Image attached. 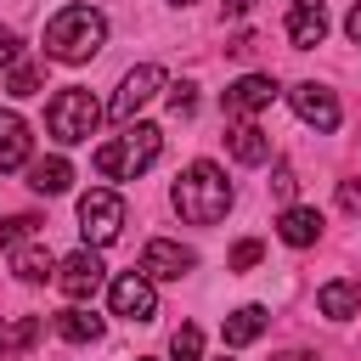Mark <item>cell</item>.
I'll return each mask as SVG.
<instances>
[{
	"label": "cell",
	"mask_w": 361,
	"mask_h": 361,
	"mask_svg": "<svg viewBox=\"0 0 361 361\" xmlns=\"http://www.w3.org/2000/svg\"><path fill=\"white\" fill-rule=\"evenodd\" d=\"M254 11V0H226V17H248Z\"/></svg>",
	"instance_id": "30"
},
{
	"label": "cell",
	"mask_w": 361,
	"mask_h": 361,
	"mask_svg": "<svg viewBox=\"0 0 361 361\" xmlns=\"http://www.w3.org/2000/svg\"><path fill=\"white\" fill-rule=\"evenodd\" d=\"M68 180H73V169H68V158H39V164L28 169V186H34V192H45V197H56V192H68Z\"/></svg>",
	"instance_id": "19"
},
{
	"label": "cell",
	"mask_w": 361,
	"mask_h": 361,
	"mask_svg": "<svg viewBox=\"0 0 361 361\" xmlns=\"http://www.w3.org/2000/svg\"><path fill=\"white\" fill-rule=\"evenodd\" d=\"M169 197H175V214H180V220H192V226H214V220H226V209H231V180H226L220 164L197 158V164L180 169V180H175Z\"/></svg>",
	"instance_id": "1"
},
{
	"label": "cell",
	"mask_w": 361,
	"mask_h": 361,
	"mask_svg": "<svg viewBox=\"0 0 361 361\" xmlns=\"http://www.w3.org/2000/svg\"><path fill=\"white\" fill-rule=\"evenodd\" d=\"M288 39H293L299 51L322 45V39H327V6H322V0H293V6H288Z\"/></svg>",
	"instance_id": "11"
},
{
	"label": "cell",
	"mask_w": 361,
	"mask_h": 361,
	"mask_svg": "<svg viewBox=\"0 0 361 361\" xmlns=\"http://www.w3.org/2000/svg\"><path fill=\"white\" fill-rule=\"evenodd\" d=\"M288 361H293V355H288Z\"/></svg>",
	"instance_id": "32"
},
{
	"label": "cell",
	"mask_w": 361,
	"mask_h": 361,
	"mask_svg": "<svg viewBox=\"0 0 361 361\" xmlns=\"http://www.w3.org/2000/svg\"><path fill=\"white\" fill-rule=\"evenodd\" d=\"M226 147H231L237 164H265V158H271V135H265L259 124H231V130H226Z\"/></svg>",
	"instance_id": "14"
},
{
	"label": "cell",
	"mask_w": 361,
	"mask_h": 361,
	"mask_svg": "<svg viewBox=\"0 0 361 361\" xmlns=\"http://www.w3.org/2000/svg\"><path fill=\"white\" fill-rule=\"evenodd\" d=\"M102 39H107V17L96 6H62L45 23V56L56 62H85L102 51Z\"/></svg>",
	"instance_id": "2"
},
{
	"label": "cell",
	"mask_w": 361,
	"mask_h": 361,
	"mask_svg": "<svg viewBox=\"0 0 361 361\" xmlns=\"http://www.w3.org/2000/svg\"><path fill=\"white\" fill-rule=\"evenodd\" d=\"M39 79H45V73H39L34 62H17V68H11V96H34Z\"/></svg>",
	"instance_id": "23"
},
{
	"label": "cell",
	"mask_w": 361,
	"mask_h": 361,
	"mask_svg": "<svg viewBox=\"0 0 361 361\" xmlns=\"http://www.w3.org/2000/svg\"><path fill=\"white\" fill-rule=\"evenodd\" d=\"M276 231H282V243H288V248H310V243L322 237V214L293 203V209H282V226H276Z\"/></svg>",
	"instance_id": "15"
},
{
	"label": "cell",
	"mask_w": 361,
	"mask_h": 361,
	"mask_svg": "<svg viewBox=\"0 0 361 361\" xmlns=\"http://www.w3.org/2000/svg\"><path fill=\"white\" fill-rule=\"evenodd\" d=\"M11 271H17L23 282H45V276L56 271V259H51V248H45V243H28V248H17Z\"/></svg>",
	"instance_id": "20"
},
{
	"label": "cell",
	"mask_w": 361,
	"mask_h": 361,
	"mask_svg": "<svg viewBox=\"0 0 361 361\" xmlns=\"http://www.w3.org/2000/svg\"><path fill=\"white\" fill-rule=\"evenodd\" d=\"M107 305H113V316H124V322H152V316H158L152 276H141V271H124V276H113V288H107Z\"/></svg>",
	"instance_id": "7"
},
{
	"label": "cell",
	"mask_w": 361,
	"mask_h": 361,
	"mask_svg": "<svg viewBox=\"0 0 361 361\" xmlns=\"http://www.w3.org/2000/svg\"><path fill=\"white\" fill-rule=\"evenodd\" d=\"M96 124H102V107H96V96H90V90H79V85L56 90V96H51V107H45V130H51L62 147L90 141V135H96Z\"/></svg>",
	"instance_id": "4"
},
{
	"label": "cell",
	"mask_w": 361,
	"mask_h": 361,
	"mask_svg": "<svg viewBox=\"0 0 361 361\" xmlns=\"http://www.w3.org/2000/svg\"><path fill=\"white\" fill-rule=\"evenodd\" d=\"M338 203H344V209H361V186H355V180H344V192H338Z\"/></svg>",
	"instance_id": "28"
},
{
	"label": "cell",
	"mask_w": 361,
	"mask_h": 361,
	"mask_svg": "<svg viewBox=\"0 0 361 361\" xmlns=\"http://www.w3.org/2000/svg\"><path fill=\"white\" fill-rule=\"evenodd\" d=\"M34 333H39V322H17V327H11L6 338H0V350H17V344H28Z\"/></svg>",
	"instance_id": "26"
},
{
	"label": "cell",
	"mask_w": 361,
	"mask_h": 361,
	"mask_svg": "<svg viewBox=\"0 0 361 361\" xmlns=\"http://www.w3.org/2000/svg\"><path fill=\"white\" fill-rule=\"evenodd\" d=\"M102 282H107V265H102V254H96V248H79V254H68V259L56 265V288H62L73 305L96 299V293H102Z\"/></svg>",
	"instance_id": "6"
},
{
	"label": "cell",
	"mask_w": 361,
	"mask_h": 361,
	"mask_svg": "<svg viewBox=\"0 0 361 361\" xmlns=\"http://www.w3.org/2000/svg\"><path fill=\"white\" fill-rule=\"evenodd\" d=\"M34 231H39V220H34V214H17V220H6V226H0V248H11V243H28Z\"/></svg>",
	"instance_id": "22"
},
{
	"label": "cell",
	"mask_w": 361,
	"mask_h": 361,
	"mask_svg": "<svg viewBox=\"0 0 361 361\" xmlns=\"http://www.w3.org/2000/svg\"><path fill=\"white\" fill-rule=\"evenodd\" d=\"M288 102H293V113H299L305 124H316L322 135H327V130H338V96H333L327 85H310V79H305V85H293V90H288Z\"/></svg>",
	"instance_id": "10"
},
{
	"label": "cell",
	"mask_w": 361,
	"mask_h": 361,
	"mask_svg": "<svg viewBox=\"0 0 361 361\" xmlns=\"http://www.w3.org/2000/svg\"><path fill=\"white\" fill-rule=\"evenodd\" d=\"M259 254H265V248H259L254 237H248V243H237V248H231V271H248V265H259Z\"/></svg>",
	"instance_id": "25"
},
{
	"label": "cell",
	"mask_w": 361,
	"mask_h": 361,
	"mask_svg": "<svg viewBox=\"0 0 361 361\" xmlns=\"http://www.w3.org/2000/svg\"><path fill=\"white\" fill-rule=\"evenodd\" d=\"M169 107H175V113H192V107H197V85H192V79L169 85Z\"/></svg>",
	"instance_id": "24"
},
{
	"label": "cell",
	"mask_w": 361,
	"mask_h": 361,
	"mask_svg": "<svg viewBox=\"0 0 361 361\" xmlns=\"http://www.w3.org/2000/svg\"><path fill=\"white\" fill-rule=\"evenodd\" d=\"M192 265H197V254L180 248V243H169V237H152L141 248V276H152V282H180Z\"/></svg>",
	"instance_id": "9"
},
{
	"label": "cell",
	"mask_w": 361,
	"mask_h": 361,
	"mask_svg": "<svg viewBox=\"0 0 361 361\" xmlns=\"http://www.w3.org/2000/svg\"><path fill=\"white\" fill-rule=\"evenodd\" d=\"M344 34H350V39H355V45H361V0H355V11H350V17H344Z\"/></svg>",
	"instance_id": "29"
},
{
	"label": "cell",
	"mask_w": 361,
	"mask_h": 361,
	"mask_svg": "<svg viewBox=\"0 0 361 361\" xmlns=\"http://www.w3.org/2000/svg\"><path fill=\"white\" fill-rule=\"evenodd\" d=\"M220 333H226V344H231V350L254 344V338L265 333V305H237V310L226 316V327H220Z\"/></svg>",
	"instance_id": "16"
},
{
	"label": "cell",
	"mask_w": 361,
	"mask_h": 361,
	"mask_svg": "<svg viewBox=\"0 0 361 361\" xmlns=\"http://www.w3.org/2000/svg\"><path fill=\"white\" fill-rule=\"evenodd\" d=\"M79 231H85V248H107L124 231V197L107 186H90L79 197Z\"/></svg>",
	"instance_id": "5"
},
{
	"label": "cell",
	"mask_w": 361,
	"mask_h": 361,
	"mask_svg": "<svg viewBox=\"0 0 361 361\" xmlns=\"http://www.w3.org/2000/svg\"><path fill=\"white\" fill-rule=\"evenodd\" d=\"M56 333H62L68 344H90V338H102V316H90L85 305H68V310L56 316Z\"/></svg>",
	"instance_id": "18"
},
{
	"label": "cell",
	"mask_w": 361,
	"mask_h": 361,
	"mask_svg": "<svg viewBox=\"0 0 361 361\" xmlns=\"http://www.w3.org/2000/svg\"><path fill=\"white\" fill-rule=\"evenodd\" d=\"M158 152H164V130H158V124H135V130H124L118 141L96 147V175H107V180H135L141 169H152Z\"/></svg>",
	"instance_id": "3"
},
{
	"label": "cell",
	"mask_w": 361,
	"mask_h": 361,
	"mask_svg": "<svg viewBox=\"0 0 361 361\" xmlns=\"http://www.w3.org/2000/svg\"><path fill=\"white\" fill-rule=\"evenodd\" d=\"M197 355H203V333L186 322V327L169 338V361H197Z\"/></svg>",
	"instance_id": "21"
},
{
	"label": "cell",
	"mask_w": 361,
	"mask_h": 361,
	"mask_svg": "<svg viewBox=\"0 0 361 361\" xmlns=\"http://www.w3.org/2000/svg\"><path fill=\"white\" fill-rule=\"evenodd\" d=\"M28 147H34V141H28V124L0 107V175H6V169H23V164H28Z\"/></svg>",
	"instance_id": "13"
},
{
	"label": "cell",
	"mask_w": 361,
	"mask_h": 361,
	"mask_svg": "<svg viewBox=\"0 0 361 361\" xmlns=\"http://www.w3.org/2000/svg\"><path fill=\"white\" fill-rule=\"evenodd\" d=\"M17 56H23L17 34H11V28H0V68H17Z\"/></svg>",
	"instance_id": "27"
},
{
	"label": "cell",
	"mask_w": 361,
	"mask_h": 361,
	"mask_svg": "<svg viewBox=\"0 0 361 361\" xmlns=\"http://www.w3.org/2000/svg\"><path fill=\"white\" fill-rule=\"evenodd\" d=\"M316 305H322V316H333V322H350V316L361 310V288H355V282H322Z\"/></svg>",
	"instance_id": "17"
},
{
	"label": "cell",
	"mask_w": 361,
	"mask_h": 361,
	"mask_svg": "<svg viewBox=\"0 0 361 361\" xmlns=\"http://www.w3.org/2000/svg\"><path fill=\"white\" fill-rule=\"evenodd\" d=\"M158 90H164V68H158V62H141V68L124 73V85H118V96H113L107 113H113V118H135Z\"/></svg>",
	"instance_id": "8"
},
{
	"label": "cell",
	"mask_w": 361,
	"mask_h": 361,
	"mask_svg": "<svg viewBox=\"0 0 361 361\" xmlns=\"http://www.w3.org/2000/svg\"><path fill=\"white\" fill-rule=\"evenodd\" d=\"M175 6H186V0H175Z\"/></svg>",
	"instance_id": "31"
},
{
	"label": "cell",
	"mask_w": 361,
	"mask_h": 361,
	"mask_svg": "<svg viewBox=\"0 0 361 361\" xmlns=\"http://www.w3.org/2000/svg\"><path fill=\"white\" fill-rule=\"evenodd\" d=\"M276 102V79L271 73H243L237 85H226V113H259Z\"/></svg>",
	"instance_id": "12"
}]
</instances>
